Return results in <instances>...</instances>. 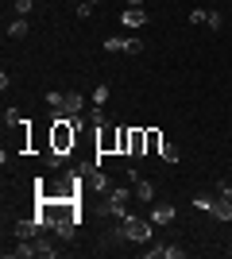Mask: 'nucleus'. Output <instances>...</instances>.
<instances>
[{
    "label": "nucleus",
    "instance_id": "obj_1",
    "mask_svg": "<svg viewBox=\"0 0 232 259\" xmlns=\"http://www.w3.org/2000/svg\"><path fill=\"white\" fill-rule=\"evenodd\" d=\"M151 228L155 221L151 217H124V221H116V232H112V240H132V244H147L151 240Z\"/></svg>",
    "mask_w": 232,
    "mask_h": 259
},
{
    "label": "nucleus",
    "instance_id": "obj_2",
    "mask_svg": "<svg viewBox=\"0 0 232 259\" xmlns=\"http://www.w3.org/2000/svg\"><path fill=\"white\" fill-rule=\"evenodd\" d=\"M77 136L81 132L74 128V120L70 116H58V120H51V151H58V155H70L77 147Z\"/></svg>",
    "mask_w": 232,
    "mask_h": 259
},
{
    "label": "nucleus",
    "instance_id": "obj_3",
    "mask_svg": "<svg viewBox=\"0 0 232 259\" xmlns=\"http://www.w3.org/2000/svg\"><path fill=\"white\" fill-rule=\"evenodd\" d=\"M128 197H132V190H128V186H112L109 194H105L101 213L112 217V221H124V217H128Z\"/></svg>",
    "mask_w": 232,
    "mask_h": 259
},
{
    "label": "nucleus",
    "instance_id": "obj_4",
    "mask_svg": "<svg viewBox=\"0 0 232 259\" xmlns=\"http://www.w3.org/2000/svg\"><path fill=\"white\" fill-rule=\"evenodd\" d=\"M47 228H51V225H47V217L35 213V217H23V221H16V225H12V232H16V240H39Z\"/></svg>",
    "mask_w": 232,
    "mask_h": 259
},
{
    "label": "nucleus",
    "instance_id": "obj_5",
    "mask_svg": "<svg viewBox=\"0 0 232 259\" xmlns=\"http://www.w3.org/2000/svg\"><path fill=\"white\" fill-rule=\"evenodd\" d=\"M116 151H120V128H112V124L97 128V159H105V155H116Z\"/></svg>",
    "mask_w": 232,
    "mask_h": 259
},
{
    "label": "nucleus",
    "instance_id": "obj_6",
    "mask_svg": "<svg viewBox=\"0 0 232 259\" xmlns=\"http://www.w3.org/2000/svg\"><path fill=\"white\" fill-rule=\"evenodd\" d=\"M81 112H85V97H81V93H66L62 105L51 108V120H58V116H81Z\"/></svg>",
    "mask_w": 232,
    "mask_h": 259
},
{
    "label": "nucleus",
    "instance_id": "obj_7",
    "mask_svg": "<svg viewBox=\"0 0 232 259\" xmlns=\"http://www.w3.org/2000/svg\"><path fill=\"white\" fill-rule=\"evenodd\" d=\"M144 23H147V12H144V8H124V12H120V27H128V31L144 27Z\"/></svg>",
    "mask_w": 232,
    "mask_h": 259
},
{
    "label": "nucleus",
    "instance_id": "obj_8",
    "mask_svg": "<svg viewBox=\"0 0 232 259\" xmlns=\"http://www.w3.org/2000/svg\"><path fill=\"white\" fill-rule=\"evenodd\" d=\"M128 155H132V159H144L147 155V128H140V124L132 128V147H128Z\"/></svg>",
    "mask_w": 232,
    "mask_h": 259
},
{
    "label": "nucleus",
    "instance_id": "obj_9",
    "mask_svg": "<svg viewBox=\"0 0 232 259\" xmlns=\"http://www.w3.org/2000/svg\"><path fill=\"white\" fill-rule=\"evenodd\" d=\"M209 217H217V221H232V201L228 197H213V205H209Z\"/></svg>",
    "mask_w": 232,
    "mask_h": 259
},
{
    "label": "nucleus",
    "instance_id": "obj_10",
    "mask_svg": "<svg viewBox=\"0 0 232 259\" xmlns=\"http://www.w3.org/2000/svg\"><path fill=\"white\" fill-rule=\"evenodd\" d=\"M186 251L178 244H163V248H147V259H182Z\"/></svg>",
    "mask_w": 232,
    "mask_h": 259
},
{
    "label": "nucleus",
    "instance_id": "obj_11",
    "mask_svg": "<svg viewBox=\"0 0 232 259\" xmlns=\"http://www.w3.org/2000/svg\"><path fill=\"white\" fill-rule=\"evenodd\" d=\"M155 221V225H170V221H174V205H170V201H163V205H151V213H147Z\"/></svg>",
    "mask_w": 232,
    "mask_h": 259
},
{
    "label": "nucleus",
    "instance_id": "obj_12",
    "mask_svg": "<svg viewBox=\"0 0 232 259\" xmlns=\"http://www.w3.org/2000/svg\"><path fill=\"white\" fill-rule=\"evenodd\" d=\"M147 155H163V132L147 128Z\"/></svg>",
    "mask_w": 232,
    "mask_h": 259
},
{
    "label": "nucleus",
    "instance_id": "obj_13",
    "mask_svg": "<svg viewBox=\"0 0 232 259\" xmlns=\"http://www.w3.org/2000/svg\"><path fill=\"white\" fill-rule=\"evenodd\" d=\"M105 54H128V39H120V35H109V39H105Z\"/></svg>",
    "mask_w": 232,
    "mask_h": 259
},
{
    "label": "nucleus",
    "instance_id": "obj_14",
    "mask_svg": "<svg viewBox=\"0 0 232 259\" xmlns=\"http://www.w3.org/2000/svg\"><path fill=\"white\" fill-rule=\"evenodd\" d=\"M135 197H140V201H155V186L147 182V178H140V182H135Z\"/></svg>",
    "mask_w": 232,
    "mask_h": 259
},
{
    "label": "nucleus",
    "instance_id": "obj_15",
    "mask_svg": "<svg viewBox=\"0 0 232 259\" xmlns=\"http://www.w3.org/2000/svg\"><path fill=\"white\" fill-rule=\"evenodd\" d=\"M27 31H31V27H27V20H23V16H20V20H16V23L8 27V35H12V39H23Z\"/></svg>",
    "mask_w": 232,
    "mask_h": 259
},
{
    "label": "nucleus",
    "instance_id": "obj_16",
    "mask_svg": "<svg viewBox=\"0 0 232 259\" xmlns=\"http://www.w3.org/2000/svg\"><path fill=\"white\" fill-rule=\"evenodd\" d=\"M85 120H89V128H105V124H109V120H105V112H101L97 105H93V112H89Z\"/></svg>",
    "mask_w": 232,
    "mask_h": 259
},
{
    "label": "nucleus",
    "instance_id": "obj_17",
    "mask_svg": "<svg viewBox=\"0 0 232 259\" xmlns=\"http://www.w3.org/2000/svg\"><path fill=\"white\" fill-rule=\"evenodd\" d=\"M128 147H132V128L124 124V128H120V151H116V155H128Z\"/></svg>",
    "mask_w": 232,
    "mask_h": 259
},
{
    "label": "nucleus",
    "instance_id": "obj_18",
    "mask_svg": "<svg viewBox=\"0 0 232 259\" xmlns=\"http://www.w3.org/2000/svg\"><path fill=\"white\" fill-rule=\"evenodd\" d=\"M178 159H182V155H178V147H174V143H163V162H170V166H174Z\"/></svg>",
    "mask_w": 232,
    "mask_h": 259
},
{
    "label": "nucleus",
    "instance_id": "obj_19",
    "mask_svg": "<svg viewBox=\"0 0 232 259\" xmlns=\"http://www.w3.org/2000/svg\"><path fill=\"white\" fill-rule=\"evenodd\" d=\"M205 27L221 31V27H224V16H221V12H209V16H205Z\"/></svg>",
    "mask_w": 232,
    "mask_h": 259
},
{
    "label": "nucleus",
    "instance_id": "obj_20",
    "mask_svg": "<svg viewBox=\"0 0 232 259\" xmlns=\"http://www.w3.org/2000/svg\"><path fill=\"white\" fill-rule=\"evenodd\" d=\"M4 124H8V128H16V124H23L20 108H4Z\"/></svg>",
    "mask_w": 232,
    "mask_h": 259
},
{
    "label": "nucleus",
    "instance_id": "obj_21",
    "mask_svg": "<svg viewBox=\"0 0 232 259\" xmlns=\"http://www.w3.org/2000/svg\"><path fill=\"white\" fill-rule=\"evenodd\" d=\"M105 101H109V89H105V85H97V89H93V105H97V108H105Z\"/></svg>",
    "mask_w": 232,
    "mask_h": 259
},
{
    "label": "nucleus",
    "instance_id": "obj_22",
    "mask_svg": "<svg viewBox=\"0 0 232 259\" xmlns=\"http://www.w3.org/2000/svg\"><path fill=\"white\" fill-rule=\"evenodd\" d=\"M89 16H93V0H81L77 4V20H89Z\"/></svg>",
    "mask_w": 232,
    "mask_h": 259
},
{
    "label": "nucleus",
    "instance_id": "obj_23",
    "mask_svg": "<svg viewBox=\"0 0 232 259\" xmlns=\"http://www.w3.org/2000/svg\"><path fill=\"white\" fill-rule=\"evenodd\" d=\"M12 8L20 12V16H27V12H31V8H35V0H12Z\"/></svg>",
    "mask_w": 232,
    "mask_h": 259
},
{
    "label": "nucleus",
    "instance_id": "obj_24",
    "mask_svg": "<svg viewBox=\"0 0 232 259\" xmlns=\"http://www.w3.org/2000/svg\"><path fill=\"white\" fill-rule=\"evenodd\" d=\"M205 16H209L205 8H194V12H190V23H205Z\"/></svg>",
    "mask_w": 232,
    "mask_h": 259
},
{
    "label": "nucleus",
    "instance_id": "obj_25",
    "mask_svg": "<svg viewBox=\"0 0 232 259\" xmlns=\"http://www.w3.org/2000/svg\"><path fill=\"white\" fill-rule=\"evenodd\" d=\"M140 51H144V39H135V35H132V39H128V54H140Z\"/></svg>",
    "mask_w": 232,
    "mask_h": 259
},
{
    "label": "nucleus",
    "instance_id": "obj_26",
    "mask_svg": "<svg viewBox=\"0 0 232 259\" xmlns=\"http://www.w3.org/2000/svg\"><path fill=\"white\" fill-rule=\"evenodd\" d=\"M62 97H66V93H47V105L58 108V105H62Z\"/></svg>",
    "mask_w": 232,
    "mask_h": 259
},
{
    "label": "nucleus",
    "instance_id": "obj_27",
    "mask_svg": "<svg viewBox=\"0 0 232 259\" xmlns=\"http://www.w3.org/2000/svg\"><path fill=\"white\" fill-rule=\"evenodd\" d=\"M217 194H221V197H228V201H232V186H228V182H221V186H217Z\"/></svg>",
    "mask_w": 232,
    "mask_h": 259
},
{
    "label": "nucleus",
    "instance_id": "obj_28",
    "mask_svg": "<svg viewBox=\"0 0 232 259\" xmlns=\"http://www.w3.org/2000/svg\"><path fill=\"white\" fill-rule=\"evenodd\" d=\"M128 8H144V0H128Z\"/></svg>",
    "mask_w": 232,
    "mask_h": 259
},
{
    "label": "nucleus",
    "instance_id": "obj_29",
    "mask_svg": "<svg viewBox=\"0 0 232 259\" xmlns=\"http://www.w3.org/2000/svg\"><path fill=\"white\" fill-rule=\"evenodd\" d=\"M228 255H232V244H228Z\"/></svg>",
    "mask_w": 232,
    "mask_h": 259
},
{
    "label": "nucleus",
    "instance_id": "obj_30",
    "mask_svg": "<svg viewBox=\"0 0 232 259\" xmlns=\"http://www.w3.org/2000/svg\"><path fill=\"white\" fill-rule=\"evenodd\" d=\"M93 4H97V0H93Z\"/></svg>",
    "mask_w": 232,
    "mask_h": 259
}]
</instances>
